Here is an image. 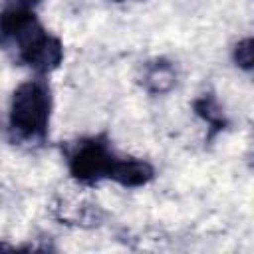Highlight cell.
Returning <instances> with one entry per match:
<instances>
[{"label":"cell","mask_w":254,"mask_h":254,"mask_svg":"<svg viewBox=\"0 0 254 254\" xmlns=\"http://www.w3.org/2000/svg\"><path fill=\"white\" fill-rule=\"evenodd\" d=\"M40 0H12V6H20V8H28L32 10Z\"/></svg>","instance_id":"ba28073f"},{"label":"cell","mask_w":254,"mask_h":254,"mask_svg":"<svg viewBox=\"0 0 254 254\" xmlns=\"http://www.w3.org/2000/svg\"><path fill=\"white\" fill-rule=\"evenodd\" d=\"M192 109H194V113L208 125V135H206L208 141L214 139L218 133H222V131L226 129V125H228L226 115H224L222 107L218 105V101H216V97H214L212 93H204V95H200L198 99H194Z\"/></svg>","instance_id":"8992f818"},{"label":"cell","mask_w":254,"mask_h":254,"mask_svg":"<svg viewBox=\"0 0 254 254\" xmlns=\"http://www.w3.org/2000/svg\"><path fill=\"white\" fill-rule=\"evenodd\" d=\"M12 42L18 48V58L40 75H46L58 69L64 60L62 42L56 36L48 34L36 18L28 22L12 38Z\"/></svg>","instance_id":"7a4b0ae2"},{"label":"cell","mask_w":254,"mask_h":254,"mask_svg":"<svg viewBox=\"0 0 254 254\" xmlns=\"http://www.w3.org/2000/svg\"><path fill=\"white\" fill-rule=\"evenodd\" d=\"M177 83V71L175 65L167 58H155L145 64L143 75H141V85L145 91L151 95H163L169 93Z\"/></svg>","instance_id":"5b68a950"},{"label":"cell","mask_w":254,"mask_h":254,"mask_svg":"<svg viewBox=\"0 0 254 254\" xmlns=\"http://www.w3.org/2000/svg\"><path fill=\"white\" fill-rule=\"evenodd\" d=\"M10 248H12V246H8V244H2V242H0V250H10Z\"/></svg>","instance_id":"9c48e42d"},{"label":"cell","mask_w":254,"mask_h":254,"mask_svg":"<svg viewBox=\"0 0 254 254\" xmlns=\"http://www.w3.org/2000/svg\"><path fill=\"white\" fill-rule=\"evenodd\" d=\"M107 179L125 189H139L155 179V169L143 159H115Z\"/></svg>","instance_id":"277c9868"},{"label":"cell","mask_w":254,"mask_h":254,"mask_svg":"<svg viewBox=\"0 0 254 254\" xmlns=\"http://www.w3.org/2000/svg\"><path fill=\"white\" fill-rule=\"evenodd\" d=\"M113 2H121V0H113Z\"/></svg>","instance_id":"30bf717a"},{"label":"cell","mask_w":254,"mask_h":254,"mask_svg":"<svg viewBox=\"0 0 254 254\" xmlns=\"http://www.w3.org/2000/svg\"><path fill=\"white\" fill-rule=\"evenodd\" d=\"M232 58H234V64L244 69V71H250L252 69V62H254V42L252 38H244L240 40L236 46H234V52H232Z\"/></svg>","instance_id":"52a82bcc"},{"label":"cell","mask_w":254,"mask_h":254,"mask_svg":"<svg viewBox=\"0 0 254 254\" xmlns=\"http://www.w3.org/2000/svg\"><path fill=\"white\" fill-rule=\"evenodd\" d=\"M115 159L117 157L113 155V151L103 139L99 137L85 139L77 143V147L69 155V161H67L69 175L83 185H95L101 179L109 177V171Z\"/></svg>","instance_id":"3957f363"},{"label":"cell","mask_w":254,"mask_h":254,"mask_svg":"<svg viewBox=\"0 0 254 254\" xmlns=\"http://www.w3.org/2000/svg\"><path fill=\"white\" fill-rule=\"evenodd\" d=\"M52 91L44 79L20 83L10 101V129L22 141H44L50 131Z\"/></svg>","instance_id":"6da1fadb"}]
</instances>
